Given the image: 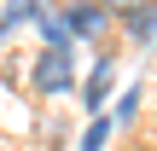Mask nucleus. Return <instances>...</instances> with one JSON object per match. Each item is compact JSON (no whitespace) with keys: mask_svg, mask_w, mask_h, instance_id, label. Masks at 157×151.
<instances>
[{"mask_svg":"<svg viewBox=\"0 0 157 151\" xmlns=\"http://www.w3.org/2000/svg\"><path fill=\"white\" fill-rule=\"evenodd\" d=\"M35 23H41V35H47V47H64V52L76 47V41H70V29H64V17H52V12H35Z\"/></svg>","mask_w":157,"mask_h":151,"instance_id":"39448f33","label":"nucleus"},{"mask_svg":"<svg viewBox=\"0 0 157 151\" xmlns=\"http://www.w3.org/2000/svg\"><path fill=\"white\" fill-rule=\"evenodd\" d=\"M41 12V0H6V12H0V35H12L23 17H35Z\"/></svg>","mask_w":157,"mask_h":151,"instance_id":"423d86ee","label":"nucleus"},{"mask_svg":"<svg viewBox=\"0 0 157 151\" xmlns=\"http://www.w3.org/2000/svg\"><path fill=\"white\" fill-rule=\"evenodd\" d=\"M111 128H117L111 116H93V122H87V134H82V151H105V145H111Z\"/></svg>","mask_w":157,"mask_h":151,"instance_id":"0eeeda50","label":"nucleus"},{"mask_svg":"<svg viewBox=\"0 0 157 151\" xmlns=\"http://www.w3.org/2000/svg\"><path fill=\"white\" fill-rule=\"evenodd\" d=\"M99 6H105V12H111L117 23H128L134 12H146V6H157V0H99Z\"/></svg>","mask_w":157,"mask_h":151,"instance_id":"6e6552de","label":"nucleus"},{"mask_svg":"<svg viewBox=\"0 0 157 151\" xmlns=\"http://www.w3.org/2000/svg\"><path fill=\"white\" fill-rule=\"evenodd\" d=\"M105 23H111V12H105L99 0H70V6H64L70 41H93V35H105Z\"/></svg>","mask_w":157,"mask_h":151,"instance_id":"f03ea898","label":"nucleus"},{"mask_svg":"<svg viewBox=\"0 0 157 151\" xmlns=\"http://www.w3.org/2000/svg\"><path fill=\"white\" fill-rule=\"evenodd\" d=\"M122 29H128V41H134V47H151V41H157V6L134 12V17H128Z\"/></svg>","mask_w":157,"mask_h":151,"instance_id":"20e7f679","label":"nucleus"},{"mask_svg":"<svg viewBox=\"0 0 157 151\" xmlns=\"http://www.w3.org/2000/svg\"><path fill=\"white\" fill-rule=\"evenodd\" d=\"M134 116H140V87H128V93L117 99V116H111V122L122 128V122H134Z\"/></svg>","mask_w":157,"mask_h":151,"instance_id":"1a4fd4ad","label":"nucleus"},{"mask_svg":"<svg viewBox=\"0 0 157 151\" xmlns=\"http://www.w3.org/2000/svg\"><path fill=\"white\" fill-rule=\"evenodd\" d=\"M29 87L47 93V99H52V93H70V87H76V47H70V52H64V47H41L35 64H29Z\"/></svg>","mask_w":157,"mask_h":151,"instance_id":"f257e3e1","label":"nucleus"},{"mask_svg":"<svg viewBox=\"0 0 157 151\" xmlns=\"http://www.w3.org/2000/svg\"><path fill=\"white\" fill-rule=\"evenodd\" d=\"M111 87H117V58H99V64H93V76H87V93H82V105H87L93 116H105V99H111Z\"/></svg>","mask_w":157,"mask_h":151,"instance_id":"7ed1b4c3","label":"nucleus"}]
</instances>
